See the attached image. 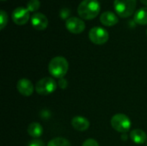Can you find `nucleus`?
Returning a JSON list of instances; mask_svg holds the SVG:
<instances>
[{
  "instance_id": "f257e3e1",
  "label": "nucleus",
  "mask_w": 147,
  "mask_h": 146,
  "mask_svg": "<svg viewBox=\"0 0 147 146\" xmlns=\"http://www.w3.org/2000/svg\"><path fill=\"white\" fill-rule=\"evenodd\" d=\"M100 9L101 5L98 0H83L78 7V13L84 20H92L97 16Z\"/></svg>"
},
{
  "instance_id": "f03ea898",
  "label": "nucleus",
  "mask_w": 147,
  "mask_h": 146,
  "mask_svg": "<svg viewBox=\"0 0 147 146\" xmlns=\"http://www.w3.org/2000/svg\"><path fill=\"white\" fill-rule=\"evenodd\" d=\"M68 69V61L65 58L62 56H57L53 58L48 64L49 73L56 78H63L67 73Z\"/></svg>"
},
{
  "instance_id": "7ed1b4c3",
  "label": "nucleus",
  "mask_w": 147,
  "mask_h": 146,
  "mask_svg": "<svg viewBox=\"0 0 147 146\" xmlns=\"http://www.w3.org/2000/svg\"><path fill=\"white\" fill-rule=\"evenodd\" d=\"M136 0H115L114 7L121 17L127 18L131 16L136 9Z\"/></svg>"
},
{
  "instance_id": "20e7f679",
  "label": "nucleus",
  "mask_w": 147,
  "mask_h": 146,
  "mask_svg": "<svg viewBox=\"0 0 147 146\" xmlns=\"http://www.w3.org/2000/svg\"><path fill=\"white\" fill-rule=\"evenodd\" d=\"M110 124L112 127L119 133H126L131 128L132 122L130 119L123 114H115L110 120Z\"/></svg>"
},
{
  "instance_id": "39448f33",
  "label": "nucleus",
  "mask_w": 147,
  "mask_h": 146,
  "mask_svg": "<svg viewBox=\"0 0 147 146\" xmlns=\"http://www.w3.org/2000/svg\"><path fill=\"white\" fill-rule=\"evenodd\" d=\"M35 91L40 96H47L56 90L57 83L52 77H44L35 84Z\"/></svg>"
},
{
  "instance_id": "423d86ee",
  "label": "nucleus",
  "mask_w": 147,
  "mask_h": 146,
  "mask_svg": "<svg viewBox=\"0 0 147 146\" xmlns=\"http://www.w3.org/2000/svg\"><path fill=\"white\" fill-rule=\"evenodd\" d=\"M109 38V32L102 27H94L89 32V39L96 45L105 44Z\"/></svg>"
},
{
  "instance_id": "0eeeda50",
  "label": "nucleus",
  "mask_w": 147,
  "mask_h": 146,
  "mask_svg": "<svg viewBox=\"0 0 147 146\" xmlns=\"http://www.w3.org/2000/svg\"><path fill=\"white\" fill-rule=\"evenodd\" d=\"M65 27H66V29L71 34H78L84 31L85 23L82 19L78 17L71 16L65 21Z\"/></svg>"
},
{
  "instance_id": "6e6552de",
  "label": "nucleus",
  "mask_w": 147,
  "mask_h": 146,
  "mask_svg": "<svg viewBox=\"0 0 147 146\" xmlns=\"http://www.w3.org/2000/svg\"><path fill=\"white\" fill-rule=\"evenodd\" d=\"M29 10L27 8L24 7H17L16 8L12 14H11V18L12 21L16 24V25H24L28 22L29 20Z\"/></svg>"
},
{
  "instance_id": "1a4fd4ad",
  "label": "nucleus",
  "mask_w": 147,
  "mask_h": 146,
  "mask_svg": "<svg viewBox=\"0 0 147 146\" xmlns=\"http://www.w3.org/2000/svg\"><path fill=\"white\" fill-rule=\"evenodd\" d=\"M31 24L37 30H44L48 26V19L43 13L35 12L31 16Z\"/></svg>"
},
{
  "instance_id": "9d476101",
  "label": "nucleus",
  "mask_w": 147,
  "mask_h": 146,
  "mask_svg": "<svg viewBox=\"0 0 147 146\" xmlns=\"http://www.w3.org/2000/svg\"><path fill=\"white\" fill-rule=\"evenodd\" d=\"M16 89L22 96H30L33 94L35 88L34 87V84L30 80L27 78H22L17 82Z\"/></svg>"
},
{
  "instance_id": "9b49d317",
  "label": "nucleus",
  "mask_w": 147,
  "mask_h": 146,
  "mask_svg": "<svg viewBox=\"0 0 147 146\" xmlns=\"http://www.w3.org/2000/svg\"><path fill=\"white\" fill-rule=\"evenodd\" d=\"M90 121L83 116H75L71 120L72 127L78 132H84L90 127Z\"/></svg>"
},
{
  "instance_id": "f8f14e48",
  "label": "nucleus",
  "mask_w": 147,
  "mask_h": 146,
  "mask_svg": "<svg viewBox=\"0 0 147 146\" xmlns=\"http://www.w3.org/2000/svg\"><path fill=\"white\" fill-rule=\"evenodd\" d=\"M100 22L102 24L107 27H112L118 23L119 19L117 15L112 11H104L100 16Z\"/></svg>"
},
{
  "instance_id": "ddd939ff",
  "label": "nucleus",
  "mask_w": 147,
  "mask_h": 146,
  "mask_svg": "<svg viewBox=\"0 0 147 146\" xmlns=\"http://www.w3.org/2000/svg\"><path fill=\"white\" fill-rule=\"evenodd\" d=\"M130 138L132 141L137 145L144 144L147 139L146 133L141 129H134L130 133Z\"/></svg>"
},
{
  "instance_id": "4468645a",
  "label": "nucleus",
  "mask_w": 147,
  "mask_h": 146,
  "mask_svg": "<svg viewBox=\"0 0 147 146\" xmlns=\"http://www.w3.org/2000/svg\"><path fill=\"white\" fill-rule=\"evenodd\" d=\"M28 133L34 139H39L43 133V127L38 122H32L27 129Z\"/></svg>"
},
{
  "instance_id": "2eb2a0df",
  "label": "nucleus",
  "mask_w": 147,
  "mask_h": 146,
  "mask_svg": "<svg viewBox=\"0 0 147 146\" xmlns=\"http://www.w3.org/2000/svg\"><path fill=\"white\" fill-rule=\"evenodd\" d=\"M134 21L140 25H147V7L140 8L135 12Z\"/></svg>"
},
{
  "instance_id": "dca6fc26",
  "label": "nucleus",
  "mask_w": 147,
  "mask_h": 146,
  "mask_svg": "<svg viewBox=\"0 0 147 146\" xmlns=\"http://www.w3.org/2000/svg\"><path fill=\"white\" fill-rule=\"evenodd\" d=\"M47 146H71V144L66 139L59 137L50 140Z\"/></svg>"
},
{
  "instance_id": "f3484780",
  "label": "nucleus",
  "mask_w": 147,
  "mask_h": 146,
  "mask_svg": "<svg viewBox=\"0 0 147 146\" xmlns=\"http://www.w3.org/2000/svg\"><path fill=\"white\" fill-rule=\"evenodd\" d=\"M40 7V0H29L27 3V9L29 10V12H34L37 11Z\"/></svg>"
},
{
  "instance_id": "a211bd4d",
  "label": "nucleus",
  "mask_w": 147,
  "mask_h": 146,
  "mask_svg": "<svg viewBox=\"0 0 147 146\" xmlns=\"http://www.w3.org/2000/svg\"><path fill=\"white\" fill-rule=\"evenodd\" d=\"M8 23V14L3 10H0V29H3Z\"/></svg>"
},
{
  "instance_id": "6ab92c4d",
  "label": "nucleus",
  "mask_w": 147,
  "mask_h": 146,
  "mask_svg": "<svg viewBox=\"0 0 147 146\" xmlns=\"http://www.w3.org/2000/svg\"><path fill=\"white\" fill-rule=\"evenodd\" d=\"M70 15H71V10L68 8H62L59 10V17L62 20H67L68 18H70Z\"/></svg>"
},
{
  "instance_id": "aec40b11",
  "label": "nucleus",
  "mask_w": 147,
  "mask_h": 146,
  "mask_svg": "<svg viewBox=\"0 0 147 146\" xmlns=\"http://www.w3.org/2000/svg\"><path fill=\"white\" fill-rule=\"evenodd\" d=\"M82 146H99V145L98 142L94 139H88L83 143Z\"/></svg>"
},
{
  "instance_id": "412c9836",
  "label": "nucleus",
  "mask_w": 147,
  "mask_h": 146,
  "mask_svg": "<svg viewBox=\"0 0 147 146\" xmlns=\"http://www.w3.org/2000/svg\"><path fill=\"white\" fill-rule=\"evenodd\" d=\"M28 146H45V144L39 139H34L28 143Z\"/></svg>"
},
{
  "instance_id": "4be33fe9",
  "label": "nucleus",
  "mask_w": 147,
  "mask_h": 146,
  "mask_svg": "<svg viewBox=\"0 0 147 146\" xmlns=\"http://www.w3.org/2000/svg\"><path fill=\"white\" fill-rule=\"evenodd\" d=\"M58 83H59V86L61 89H65V88L67 87V81H66L64 77H63V78H60Z\"/></svg>"
},
{
  "instance_id": "5701e85b",
  "label": "nucleus",
  "mask_w": 147,
  "mask_h": 146,
  "mask_svg": "<svg viewBox=\"0 0 147 146\" xmlns=\"http://www.w3.org/2000/svg\"><path fill=\"white\" fill-rule=\"evenodd\" d=\"M140 2H141L143 4H145V5H146L147 6V0H140Z\"/></svg>"
},
{
  "instance_id": "b1692460",
  "label": "nucleus",
  "mask_w": 147,
  "mask_h": 146,
  "mask_svg": "<svg viewBox=\"0 0 147 146\" xmlns=\"http://www.w3.org/2000/svg\"><path fill=\"white\" fill-rule=\"evenodd\" d=\"M1 1H5V0H1Z\"/></svg>"
},
{
  "instance_id": "393cba45",
  "label": "nucleus",
  "mask_w": 147,
  "mask_h": 146,
  "mask_svg": "<svg viewBox=\"0 0 147 146\" xmlns=\"http://www.w3.org/2000/svg\"><path fill=\"white\" fill-rule=\"evenodd\" d=\"M146 146H147V141H146Z\"/></svg>"
},
{
  "instance_id": "a878e982",
  "label": "nucleus",
  "mask_w": 147,
  "mask_h": 146,
  "mask_svg": "<svg viewBox=\"0 0 147 146\" xmlns=\"http://www.w3.org/2000/svg\"><path fill=\"white\" fill-rule=\"evenodd\" d=\"M146 34H147V30H146Z\"/></svg>"
}]
</instances>
